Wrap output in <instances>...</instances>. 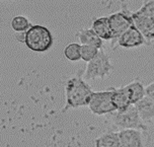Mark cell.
Masks as SVG:
<instances>
[{"label": "cell", "instance_id": "6da1fadb", "mask_svg": "<svg viewBox=\"0 0 154 147\" xmlns=\"http://www.w3.org/2000/svg\"><path fill=\"white\" fill-rule=\"evenodd\" d=\"M106 120L115 131L123 129H139L147 131L148 129L146 124L140 118L134 105H130L126 109L116 110L108 114Z\"/></svg>", "mask_w": 154, "mask_h": 147}, {"label": "cell", "instance_id": "7a4b0ae2", "mask_svg": "<svg viewBox=\"0 0 154 147\" xmlns=\"http://www.w3.org/2000/svg\"><path fill=\"white\" fill-rule=\"evenodd\" d=\"M91 93L92 90L90 86L80 77L69 79L66 83L67 105L63 111L87 106Z\"/></svg>", "mask_w": 154, "mask_h": 147}, {"label": "cell", "instance_id": "3957f363", "mask_svg": "<svg viewBox=\"0 0 154 147\" xmlns=\"http://www.w3.org/2000/svg\"><path fill=\"white\" fill-rule=\"evenodd\" d=\"M23 43L32 51L45 52L53 45V36L46 27L35 24L24 33Z\"/></svg>", "mask_w": 154, "mask_h": 147}, {"label": "cell", "instance_id": "277c9868", "mask_svg": "<svg viewBox=\"0 0 154 147\" xmlns=\"http://www.w3.org/2000/svg\"><path fill=\"white\" fill-rule=\"evenodd\" d=\"M112 70V65L111 64L109 56L103 50H100L93 59L88 61L87 67L83 73V78L85 80L95 78L103 79L111 74Z\"/></svg>", "mask_w": 154, "mask_h": 147}, {"label": "cell", "instance_id": "5b68a950", "mask_svg": "<svg viewBox=\"0 0 154 147\" xmlns=\"http://www.w3.org/2000/svg\"><path fill=\"white\" fill-rule=\"evenodd\" d=\"M87 106L93 114L98 116L108 115L116 111L117 108L112 102V88L106 91L92 92Z\"/></svg>", "mask_w": 154, "mask_h": 147}, {"label": "cell", "instance_id": "8992f818", "mask_svg": "<svg viewBox=\"0 0 154 147\" xmlns=\"http://www.w3.org/2000/svg\"><path fill=\"white\" fill-rule=\"evenodd\" d=\"M120 146L138 147L147 144L146 131L139 129H123L119 131Z\"/></svg>", "mask_w": 154, "mask_h": 147}, {"label": "cell", "instance_id": "52a82bcc", "mask_svg": "<svg viewBox=\"0 0 154 147\" xmlns=\"http://www.w3.org/2000/svg\"><path fill=\"white\" fill-rule=\"evenodd\" d=\"M116 40H117L118 46L127 49L140 47L146 43L144 36L134 24L131 26L128 30H126L123 34H121Z\"/></svg>", "mask_w": 154, "mask_h": 147}, {"label": "cell", "instance_id": "ba28073f", "mask_svg": "<svg viewBox=\"0 0 154 147\" xmlns=\"http://www.w3.org/2000/svg\"><path fill=\"white\" fill-rule=\"evenodd\" d=\"M108 18L115 39H117L121 34H123L126 30H128L131 26L134 24L132 16L125 12L112 13V14L108 16Z\"/></svg>", "mask_w": 154, "mask_h": 147}, {"label": "cell", "instance_id": "9c48e42d", "mask_svg": "<svg viewBox=\"0 0 154 147\" xmlns=\"http://www.w3.org/2000/svg\"><path fill=\"white\" fill-rule=\"evenodd\" d=\"M140 118L145 124L154 121V101L149 96L145 95L134 104Z\"/></svg>", "mask_w": 154, "mask_h": 147}, {"label": "cell", "instance_id": "30bf717a", "mask_svg": "<svg viewBox=\"0 0 154 147\" xmlns=\"http://www.w3.org/2000/svg\"><path fill=\"white\" fill-rule=\"evenodd\" d=\"M112 102L117 110H123L132 105L131 90L128 85L119 88H112Z\"/></svg>", "mask_w": 154, "mask_h": 147}, {"label": "cell", "instance_id": "8fae6325", "mask_svg": "<svg viewBox=\"0 0 154 147\" xmlns=\"http://www.w3.org/2000/svg\"><path fill=\"white\" fill-rule=\"evenodd\" d=\"M131 16L132 19H133L134 26L142 33L144 38H146L154 24V19L146 15L145 13H143L142 11H140V10L134 12L133 14H131Z\"/></svg>", "mask_w": 154, "mask_h": 147}, {"label": "cell", "instance_id": "7c38bea8", "mask_svg": "<svg viewBox=\"0 0 154 147\" xmlns=\"http://www.w3.org/2000/svg\"><path fill=\"white\" fill-rule=\"evenodd\" d=\"M92 30H94V33L98 37L104 41H109L115 39L112 30L109 27L108 16L96 18L92 23Z\"/></svg>", "mask_w": 154, "mask_h": 147}, {"label": "cell", "instance_id": "4fadbf2b", "mask_svg": "<svg viewBox=\"0 0 154 147\" xmlns=\"http://www.w3.org/2000/svg\"><path fill=\"white\" fill-rule=\"evenodd\" d=\"M78 38L82 45L94 46L98 49H100L103 47V39L98 37L92 29L81 30L78 33Z\"/></svg>", "mask_w": 154, "mask_h": 147}, {"label": "cell", "instance_id": "5bb4252c", "mask_svg": "<svg viewBox=\"0 0 154 147\" xmlns=\"http://www.w3.org/2000/svg\"><path fill=\"white\" fill-rule=\"evenodd\" d=\"M95 145L100 147H119V131L109 130L95 140Z\"/></svg>", "mask_w": 154, "mask_h": 147}, {"label": "cell", "instance_id": "9a60e30c", "mask_svg": "<svg viewBox=\"0 0 154 147\" xmlns=\"http://www.w3.org/2000/svg\"><path fill=\"white\" fill-rule=\"evenodd\" d=\"M129 88L131 90V101L132 105H134L135 102H137L139 99H141L142 98H144L146 95L145 92V87L142 85L141 82L134 80L133 82H131L130 84H128Z\"/></svg>", "mask_w": 154, "mask_h": 147}, {"label": "cell", "instance_id": "2e32d148", "mask_svg": "<svg viewBox=\"0 0 154 147\" xmlns=\"http://www.w3.org/2000/svg\"><path fill=\"white\" fill-rule=\"evenodd\" d=\"M31 27H32V24L29 21V19L23 15H16L11 20V27L14 32H17V33L26 32Z\"/></svg>", "mask_w": 154, "mask_h": 147}, {"label": "cell", "instance_id": "e0dca14e", "mask_svg": "<svg viewBox=\"0 0 154 147\" xmlns=\"http://www.w3.org/2000/svg\"><path fill=\"white\" fill-rule=\"evenodd\" d=\"M80 49L81 46L79 44H69L64 50V55L68 60L70 61H78L81 59L80 56Z\"/></svg>", "mask_w": 154, "mask_h": 147}, {"label": "cell", "instance_id": "ac0fdd59", "mask_svg": "<svg viewBox=\"0 0 154 147\" xmlns=\"http://www.w3.org/2000/svg\"><path fill=\"white\" fill-rule=\"evenodd\" d=\"M98 48H96L94 46H89V45H81L80 49V56L81 59L85 61V62H88L91 59H93L96 54L98 53Z\"/></svg>", "mask_w": 154, "mask_h": 147}, {"label": "cell", "instance_id": "d6986e66", "mask_svg": "<svg viewBox=\"0 0 154 147\" xmlns=\"http://www.w3.org/2000/svg\"><path fill=\"white\" fill-rule=\"evenodd\" d=\"M139 10L154 19V0H143V5Z\"/></svg>", "mask_w": 154, "mask_h": 147}, {"label": "cell", "instance_id": "ffe728a7", "mask_svg": "<svg viewBox=\"0 0 154 147\" xmlns=\"http://www.w3.org/2000/svg\"><path fill=\"white\" fill-rule=\"evenodd\" d=\"M145 92H146L147 96H149L150 99H152L154 101V81L147 85L146 88H145Z\"/></svg>", "mask_w": 154, "mask_h": 147}, {"label": "cell", "instance_id": "44dd1931", "mask_svg": "<svg viewBox=\"0 0 154 147\" xmlns=\"http://www.w3.org/2000/svg\"><path fill=\"white\" fill-rule=\"evenodd\" d=\"M151 41H154V24L152 27V29L149 32V34L146 38H145V42H151Z\"/></svg>", "mask_w": 154, "mask_h": 147}]
</instances>
